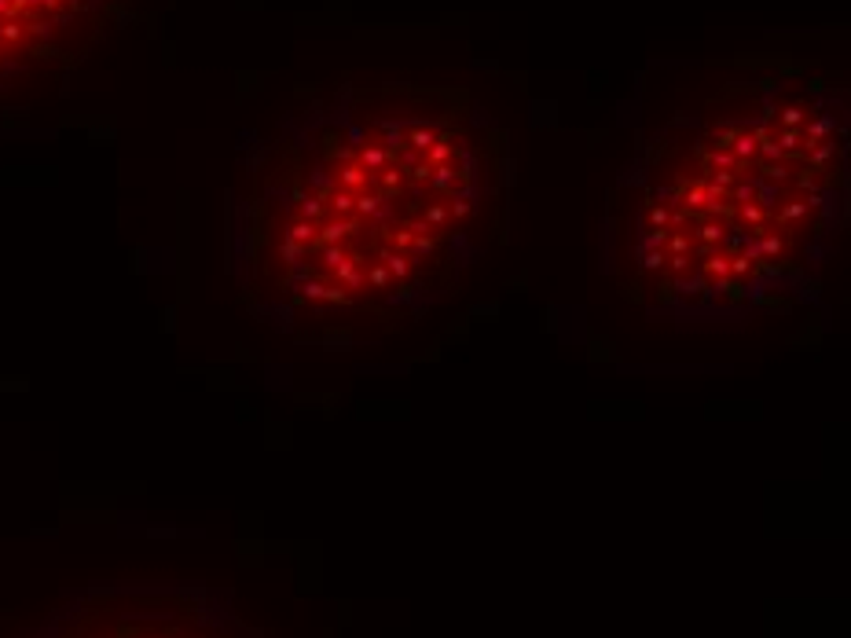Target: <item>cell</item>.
<instances>
[{
	"instance_id": "6da1fadb",
	"label": "cell",
	"mask_w": 851,
	"mask_h": 638,
	"mask_svg": "<svg viewBox=\"0 0 851 638\" xmlns=\"http://www.w3.org/2000/svg\"><path fill=\"white\" fill-rule=\"evenodd\" d=\"M507 132L466 88L334 81L253 140L231 275L264 327L353 349L426 319L507 231Z\"/></svg>"
},
{
	"instance_id": "7a4b0ae2",
	"label": "cell",
	"mask_w": 851,
	"mask_h": 638,
	"mask_svg": "<svg viewBox=\"0 0 851 638\" xmlns=\"http://www.w3.org/2000/svg\"><path fill=\"white\" fill-rule=\"evenodd\" d=\"M848 224V88L774 66L654 129L609 188L602 268L627 305L723 330L822 294Z\"/></svg>"
},
{
	"instance_id": "3957f363",
	"label": "cell",
	"mask_w": 851,
	"mask_h": 638,
	"mask_svg": "<svg viewBox=\"0 0 851 638\" xmlns=\"http://www.w3.org/2000/svg\"><path fill=\"white\" fill-rule=\"evenodd\" d=\"M121 0H0V85L74 55Z\"/></svg>"
}]
</instances>
